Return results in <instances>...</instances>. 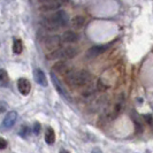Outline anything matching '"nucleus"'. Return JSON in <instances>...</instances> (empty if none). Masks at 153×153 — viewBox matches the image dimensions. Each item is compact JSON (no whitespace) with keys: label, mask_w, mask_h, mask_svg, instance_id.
<instances>
[{"label":"nucleus","mask_w":153,"mask_h":153,"mask_svg":"<svg viewBox=\"0 0 153 153\" xmlns=\"http://www.w3.org/2000/svg\"><path fill=\"white\" fill-rule=\"evenodd\" d=\"M91 74L88 70H78V71H70L66 76V81L69 85L76 86V88H82L88 85L91 82Z\"/></svg>","instance_id":"nucleus-1"},{"label":"nucleus","mask_w":153,"mask_h":153,"mask_svg":"<svg viewBox=\"0 0 153 153\" xmlns=\"http://www.w3.org/2000/svg\"><path fill=\"white\" fill-rule=\"evenodd\" d=\"M60 50V59L62 60H69L74 59L78 54V48L75 46H67V47H59Z\"/></svg>","instance_id":"nucleus-2"},{"label":"nucleus","mask_w":153,"mask_h":153,"mask_svg":"<svg viewBox=\"0 0 153 153\" xmlns=\"http://www.w3.org/2000/svg\"><path fill=\"white\" fill-rule=\"evenodd\" d=\"M16 120H17V113H16L15 111L8 112L7 115L5 116L2 123H1V129L2 130H9L15 124Z\"/></svg>","instance_id":"nucleus-3"},{"label":"nucleus","mask_w":153,"mask_h":153,"mask_svg":"<svg viewBox=\"0 0 153 153\" xmlns=\"http://www.w3.org/2000/svg\"><path fill=\"white\" fill-rule=\"evenodd\" d=\"M43 27H44L47 31H56L60 28V25L56 23L53 15L45 16V17L43 19Z\"/></svg>","instance_id":"nucleus-4"},{"label":"nucleus","mask_w":153,"mask_h":153,"mask_svg":"<svg viewBox=\"0 0 153 153\" xmlns=\"http://www.w3.org/2000/svg\"><path fill=\"white\" fill-rule=\"evenodd\" d=\"M62 43V39L58 35H51L45 39V46L50 50H55L58 47H60Z\"/></svg>","instance_id":"nucleus-5"},{"label":"nucleus","mask_w":153,"mask_h":153,"mask_svg":"<svg viewBox=\"0 0 153 153\" xmlns=\"http://www.w3.org/2000/svg\"><path fill=\"white\" fill-rule=\"evenodd\" d=\"M17 89H19V91H20V93L22 96H28L31 91L30 82L27 78H24V77L19 78V81H17Z\"/></svg>","instance_id":"nucleus-6"},{"label":"nucleus","mask_w":153,"mask_h":153,"mask_svg":"<svg viewBox=\"0 0 153 153\" xmlns=\"http://www.w3.org/2000/svg\"><path fill=\"white\" fill-rule=\"evenodd\" d=\"M61 39L63 43H67V44H74V43H77L79 40V35L73 30H68L65 31L62 33Z\"/></svg>","instance_id":"nucleus-7"},{"label":"nucleus","mask_w":153,"mask_h":153,"mask_svg":"<svg viewBox=\"0 0 153 153\" xmlns=\"http://www.w3.org/2000/svg\"><path fill=\"white\" fill-rule=\"evenodd\" d=\"M54 19L56 23L60 25V27H66L69 23V16L67 14V12H65L63 9H59L55 14H53Z\"/></svg>","instance_id":"nucleus-8"},{"label":"nucleus","mask_w":153,"mask_h":153,"mask_svg":"<svg viewBox=\"0 0 153 153\" xmlns=\"http://www.w3.org/2000/svg\"><path fill=\"white\" fill-rule=\"evenodd\" d=\"M108 45H99V46H92L91 48L88 50L86 52V56L88 58H96L100 54L105 53L108 50Z\"/></svg>","instance_id":"nucleus-9"},{"label":"nucleus","mask_w":153,"mask_h":153,"mask_svg":"<svg viewBox=\"0 0 153 153\" xmlns=\"http://www.w3.org/2000/svg\"><path fill=\"white\" fill-rule=\"evenodd\" d=\"M33 77H35V81L42 86H47L48 82H47V78H46L45 73L42 70V69H35L33 70Z\"/></svg>","instance_id":"nucleus-10"},{"label":"nucleus","mask_w":153,"mask_h":153,"mask_svg":"<svg viewBox=\"0 0 153 153\" xmlns=\"http://www.w3.org/2000/svg\"><path fill=\"white\" fill-rule=\"evenodd\" d=\"M69 66L67 65V62L65 61H59L55 62L52 67V71L53 73H58V74H67L69 73Z\"/></svg>","instance_id":"nucleus-11"},{"label":"nucleus","mask_w":153,"mask_h":153,"mask_svg":"<svg viewBox=\"0 0 153 153\" xmlns=\"http://www.w3.org/2000/svg\"><path fill=\"white\" fill-rule=\"evenodd\" d=\"M60 7V2L56 1V0H52V1H48V2H44L40 6V10H44V12H50V10H56Z\"/></svg>","instance_id":"nucleus-12"},{"label":"nucleus","mask_w":153,"mask_h":153,"mask_svg":"<svg viewBox=\"0 0 153 153\" xmlns=\"http://www.w3.org/2000/svg\"><path fill=\"white\" fill-rule=\"evenodd\" d=\"M85 23V17L82 15H76L71 19V25L75 29H81Z\"/></svg>","instance_id":"nucleus-13"},{"label":"nucleus","mask_w":153,"mask_h":153,"mask_svg":"<svg viewBox=\"0 0 153 153\" xmlns=\"http://www.w3.org/2000/svg\"><path fill=\"white\" fill-rule=\"evenodd\" d=\"M45 142L46 144L48 145H52L55 142V132L52 128H47L45 131Z\"/></svg>","instance_id":"nucleus-14"},{"label":"nucleus","mask_w":153,"mask_h":153,"mask_svg":"<svg viewBox=\"0 0 153 153\" xmlns=\"http://www.w3.org/2000/svg\"><path fill=\"white\" fill-rule=\"evenodd\" d=\"M9 83V76L5 69H0V86H7Z\"/></svg>","instance_id":"nucleus-15"},{"label":"nucleus","mask_w":153,"mask_h":153,"mask_svg":"<svg viewBox=\"0 0 153 153\" xmlns=\"http://www.w3.org/2000/svg\"><path fill=\"white\" fill-rule=\"evenodd\" d=\"M23 51V44L21 39H15L13 43V52L15 54H21Z\"/></svg>","instance_id":"nucleus-16"},{"label":"nucleus","mask_w":153,"mask_h":153,"mask_svg":"<svg viewBox=\"0 0 153 153\" xmlns=\"http://www.w3.org/2000/svg\"><path fill=\"white\" fill-rule=\"evenodd\" d=\"M51 77H52V79H53V83H54V85H55V88H56L58 92H59L60 94H62L63 97H66V98H67V94H66V92L63 91V89H62L61 86L59 85V83H58V79H56V77H55V75H54L53 71L51 73Z\"/></svg>","instance_id":"nucleus-17"},{"label":"nucleus","mask_w":153,"mask_h":153,"mask_svg":"<svg viewBox=\"0 0 153 153\" xmlns=\"http://www.w3.org/2000/svg\"><path fill=\"white\" fill-rule=\"evenodd\" d=\"M28 134H29V128H28V126H22V127H21V130H20V136H21V137H25Z\"/></svg>","instance_id":"nucleus-18"},{"label":"nucleus","mask_w":153,"mask_h":153,"mask_svg":"<svg viewBox=\"0 0 153 153\" xmlns=\"http://www.w3.org/2000/svg\"><path fill=\"white\" fill-rule=\"evenodd\" d=\"M143 117H144V120H145V122L147 123V124H152L153 123V117L151 114L143 115Z\"/></svg>","instance_id":"nucleus-19"},{"label":"nucleus","mask_w":153,"mask_h":153,"mask_svg":"<svg viewBox=\"0 0 153 153\" xmlns=\"http://www.w3.org/2000/svg\"><path fill=\"white\" fill-rule=\"evenodd\" d=\"M93 93H94V90H93V89H86V90L83 91V96H84V97H90Z\"/></svg>","instance_id":"nucleus-20"},{"label":"nucleus","mask_w":153,"mask_h":153,"mask_svg":"<svg viewBox=\"0 0 153 153\" xmlns=\"http://www.w3.org/2000/svg\"><path fill=\"white\" fill-rule=\"evenodd\" d=\"M7 147V140L4 138H0V150H4Z\"/></svg>","instance_id":"nucleus-21"},{"label":"nucleus","mask_w":153,"mask_h":153,"mask_svg":"<svg viewBox=\"0 0 153 153\" xmlns=\"http://www.w3.org/2000/svg\"><path fill=\"white\" fill-rule=\"evenodd\" d=\"M39 131H40V124L38 122H36L33 124V132H35V135H38Z\"/></svg>","instance_id":"nucleus-22"},{"label":"nucleus","mask_w":153,"mask_h":153,"mask_svg":"<svg viewBox=\"0 0 153 153\" xmlns=\"http://www.w3.org/2000/svg\"><path fill=\"white\" fill-rule=\"evenodd\" d=\"M40 4H44V2H48V1H52V0H38Z\"/></svg>","instance_id":"nucleus-23"},{"label":"nucleus","mask_w":153,"mask_h":153,"mask_svg":"<svg viewBox=\"0 0 153 153\" xmlns=\"http://www.w3.org/2000/svg\"><path fill=\"white\" fill-rule=\"evenodd\" d=\"M4 111H5V108H4V107H1V106H0V113H2Z\"/></svg>","instance_id":"nucleus-24"}]
</instances>
